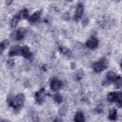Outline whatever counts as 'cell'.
Listing matches in <instances>:
<instances>
[{"mask_svg":"<svg viewBox=\"0 0 122 122\" xmlns=\"http://www.w3.org/2000/svg\"><path fill=\"white\" fill-rule=\"evenodd\" d=\"M24 100L25 97L21 93L18 94L14 97L9 96L7 99L9 105L16 110L19 109L23 105Z\"/></svg>","mask_w":122,"mask_h":122,"instance_id":"1","label":"cell"},{"mask_svg":"<svg viewBox=\"0 0 122 122\" xmlns=\"http://www.w3.org/2000/svg\"><path fill=\"white\" fill-rule=\"evenodd\" d=\"M107 99L110 102H115L119 107L122 106V92H113L109 93Z\"/></svg>","mask_w":122,"mask_h":122,"instance_id":"2","label":"cell"},{"mask_svg":"<svg viewBox=\"0 0 122 122\" xmlns=\"http://www.w3.org/2000/svg\"><path fill=\"white\" fill-rule=\"evenodd\" d=\"M108 66V61L105 58H102L93 64V69L96 72H101L106 69Z\"/></svg>","mask_w":122,"mask_h":122,"instance_id":"3","label":"cell"},{"mask_svg":"<svg viewBox=\"0 0 122 122\" xmlns=\"http://www.w3.org/2000/svg\"><path fill=\"white\" fill-rule=\"evenodd\" d=\"M84 10V5L82 2H80L78 4L76 11L74 14V19L78 20L81 18Z\"/></svg>","mask_w":122,"mask_h":122,"instance_id":"4","label":"cell"},{"mask_svg":"<svg viewBox=\"0 0 122 122\" xmlns=\"http://www.w3.org/2000/svg\"><path fill=\"white\" fill-rule=\"evenodd\" d=\"M61 81L57 78L53 79L50 83V87L52 91H56L61 89L62 86Z\"/></svg>","mask_w":122,"mask_h":122,"instance_id":"5","label":"cell"},{"mask_svg":"<svg viewBox=\"0 0 122 122\" xmlns=\"http://www.w3.org/2000/svg\"><path fill=\"white\" fill-rule=\"evenodd\" d=\"M98 43V39L95 37H92L87 41L86 46L89 48L94 49L97 47Z\"/></svg>","mask_w":122,"mask_h":122,"instance_id":"6","label":"cell"},{"mask_svg":"<svg viewBox=\"0 0 122 122\" xmlns=\"http://www.w3.org/2000/svg\"><path fill=\"white\" fill-rule=\"evenodd\" d=\"M44 89L42 88L35 93V99L38 103H41L45 98Z\"/></svg>","mask_w":122,"mask_h":122,"instance_id":"7","label":"cell"},{"mask_svg":"<svg viewBox=\"0 0 122 122\" xmlns=\"http://www.w3.org/2000/svg\"><path fill=\"white\" fill-rule=\"evenodd\" d=\"M20 54L27 59H30L32 56V53L30 51L29 47L26 45L21 47Z\"/></svg>","mask_w":122,"mask_h":122,"instance_id":"8","label":"cell"},{"mask_svg":"<svg viewBox=\"0 0 122 122\" xmlns=\"http://www.w3.org/2000/svg\"><path fill=\"white\" fill-rule=\"evenodd\" d=\"M120 77V76H117L113 71H110L107 73L106 76V79L107 80L109 81L114 82Z\"/></svg>","mask_w":122,"mask_h":122,"instance_id":"9","label":"cell"},{"mask_svg":"<svg viewBox=\"0 0 122 122\" xmlns=\"http://www.w3.org/2000/svg\"><path fill=\"white\" fill-rule=\"evenodd\" d=\"M26 30L23 28H19L16 33V39L18 41L21 40L26 33Z\"/></svg>","mask_w":122,"mask_h":122,"instance_id":"10","label":"cell"},{"mask_svg":"<svg viewBox=\"0 0 122 122\" xmlns=\"http://www.w3.org/2000/svg\"><path fill=\"white\" fill-rule=\"evenodd\" d=\"M20 50H21V47L19 46L13 47L10 50L9 52V55L10 56H13L14 55H18L20 53Z\"/></svg>","mask_w":122,"mask_h":122,"instance_id":"11","label":"cell"},{"mask_svg":"<svg viewBox=\"0 0 122 122\" xmlns=\"http://www.w3.org/2000/svg\"><path fill=\"white\" fill-rule=\"evenodd\" d=\"M41 14V10H37L33 13L29 19V21L30 22L33 23L36 21L40 18Z\"/></svg>","mask_w":122,"mask_h":122,"instance_id":"12","label":"cell"},{"mask_svg":"<svg viewBox=\"0 0 122 122\" xmlns=\"http://www.w3.org/2000/svg\"><path fill=\"white\" fill-rule=\"evenodd\" d=\"M20 18L19 16V15L18 14V13L16 15H15L11 20L10 21V27L12 28H14L15 27H16V26L18 24V23L19 21V20H20Z\"/></svg>","mask_w":122,"mask_h":122,"instance_id":"13","label":"cell"},{"mask_svg":"<svg viewBox=\"0 0 122 122\" xmlns=\"http://www.w3.org/2000/svg\"><path fill=\"white\" fill-rule=\"evenodd\" d=\"M74 121L75 122H80L84 121V116L81 112H78L75 115Z\"/></svg>","mask_w":122,"mask_h":122,"instance_id":"14","label":"cell"},{"mask_svg":"<svg viewBox=\"0 0 122 122\" xmlns=\"http://www.w3.org/2000/svg\"><path fill=\"white\" fill-rule=\"evenodd\" d=\"M117 117V110L113 108L110 110L109 112V118L111 120H115Z\"/></svg>","mask_w":122,"mask_h":122,"instance_id":"15","label":"cell"},{"mask_svg":"<svg viewBox=\"0 0 122 122\" xmlns=\"http://www.w3.org/2000/svg\"><path fill=\"white\" fill-rule=\"evenodd\" d=\"M20 19H27L29 16V11L26 9H24L20 10L19 13Z\"/></svg>","mask_w":122,"mask_h":122,"instance_id":"16","label":"cell"},{"mask_svg":"<svg viewBox=\"0 0 122 122\" xmlns=\"http://www.w3.org/2000/svg\"><path fill=\"white\" fill-rule=\"evenodd\" d=\"M9 44V41L8 40H4V41L1 42L0 45V52L2 53V51L4 50V49L7 47V46Z\"/></svg>","mask_w":122,"mask_h":122,"instance_id":"17","label":"cell"},{"mask_svg":"<svg viewBox=\"0 0 122 122\" xmlns=\"http://www.w3.org/2000/svg\"><path fill=\"white\" fill-rule=\"evenodd\" d=\"M53 98H54V100L55 101V102L58 103H61L63 101L62 96L59 93H57V94H55Z\"/></svg>","mask_w":122,"mask_h":122,"instance_id":"18","label":"cell"},{"mask_svg":"<svg viewBox=\"0 0 122 122\" xmlns=\"http://www.w3.org/2000/svg\"><path fill=\"white\" fill-rule=\"evenodd\" d=\"M67 107L65 105H63L61 106V107L60 108L59 110V113L60 115L62 116V115H65V114L67 112Z\"/></svg>","mask_w":122,"mask_h":122,"instance_id":"19","label":"cell"},{"mask_svg":"<svg viewBox=\"0 0 122 122\" xmlns=\"http://www.w3.org/2000/svg\"><path fill=\"white\" fill-rule=\"evenodd\" d=\"M7 64H8V65L9 66H12L14 64V60L13 59H10L7 61Z\"/></svg>","mask_w":122,"mask_h":122,"instance_id":"20","label":"cell"},{"mask_svg":"<svg viewBox=\"0 0 122 122\" xmlns=\"http://www.w3.org/2000/svg\"><path fill=\"white\" fill-rule=\"evenodd\" d=\"M12 2V1L11 0H6V3L7 4H10Z\"/></svg>","mask_w":122,"mask_h":122,"instance_id":"21","label":"cell"}]
</instances>
